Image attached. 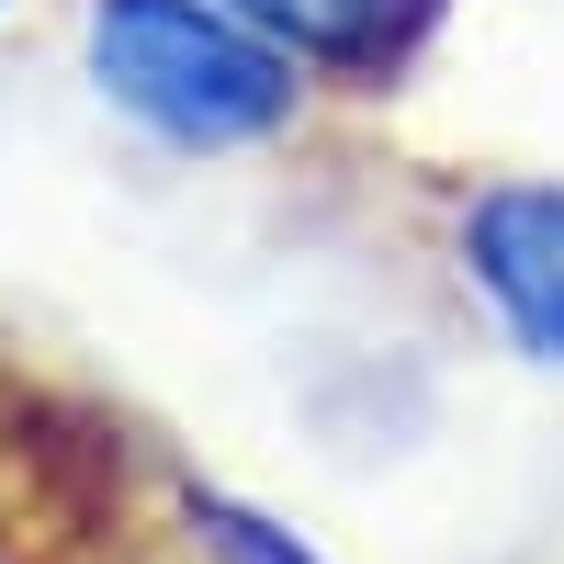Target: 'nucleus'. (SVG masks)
Wrapping results in <instances>:
<instances>
[{
  "label": "nucleus",
  "mask_w": 564,
  "mask_h": 564,
  "mask_svg": "<svg viewBox=\"0 0 564 564\" xmlns=\"http://www.w3.org/2000/svg\"><path fill=\"white\" fill-rule=\"evenodd\" d=\"M79 79L170 159H260L316 124V79L238 0H79Z\"/></svg>",
  "instance_id": "1"
},
{
  "label": "nucleus",
  "mask_w": 564,
  "mask_h": 564,
  "mask_svg": "<svg viewBox=\"0 0 564 564\" xmlns=\"http://www.w3.org/2000/svg\"><path fill=\"white\" fill-rule=\"evenodd\" d=\"M0 564H181L135 508V452L102 406H68L0 361Z\"/></svg>",
  "instance_id": "2"
},
{
  "label": "nucleus",
  "mask_w": 564,
  "mask_h": 564,
  "mask_svg": "<svg viewBox=\"0 0 564 564\" xmlns=\"http://www.w3.org/2000/svg\"><path fill=\"white\" fill-rule=\"evenodd\" d=\"M441 249L463 271V294L486 305V327L520 361L564 372V181L542 170H486L463 181L441 215Z\"/></svg>",
  "instance_id": "3"
},
{
  "label": "nucleus",
  "mask_w": 564,
  "mask_h": 564,
  "mask_svg": "<svg viewBox=\"0 0 564 564\" xmlns=\"http://www.w3.org/2000/svg\"><path fill=\"white\" fill-rule=\"evenodd\" d=\"M238 12L316 90H339V102H384V90H406V68L430 57V34L452 23V0H238Z\"/></svg>",
  "instance_id": "4"
},
{
  "label": "nucleus",
  "mask_w": 564,
  "mask_h": 564,
  "mask_svg": "<svg viewBox=\"0 0 564 564\" xmlns=\"http://www.w3.org/2000/svg\"><path fill=\"white\" fill-rule=\"evenodd\" d=\"M159 520H170L181 564H327L305 531H282L271 508H249L238 486H204V475H181V463H159Z\"/></svg>",
  "instance_id": "5"
},
{
  "label": "nucleus",
  "mask_w": 564,
  "mask_h": 564,
  "mask_svg": "<svg viewBox=\"0 0 564 564\" xmlns=\"http://www.w3.org/2000/svg\"><path fill=\"white\" fill-rule=\"evenodd\" d=\"M12 12H23V0H0V23H12Z\"/></svg>",
  "instance_id": "6"
}]
</instances>
